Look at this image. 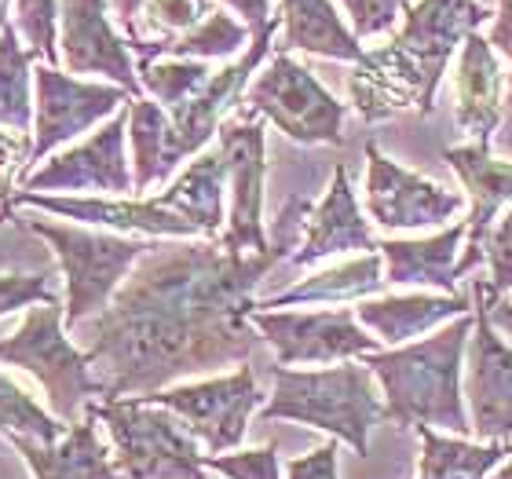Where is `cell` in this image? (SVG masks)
<instances>
[{
  "label": "cell",
  "instance_id": "1",
  "mask_svg": "<svg viewBox=\"0 0 512 479\" xmlns=\"http://www.w3.org/2000/svg\"><path fill=\"white\" fill-rule=\"evenodd\" d=\"M282 260L224 245H154L85 330V355L103 399L172 388L191 373L253 355V289Z\"/></svg>",
  "mask_w": 512,
  "mask_h": 479
},
{
  "label": "cell",
  "instance_id": "2",
  "mask_svg": "<svg viewBox=\"0 0 512 479\" xmlns=\"http://www.w3.org/2000/svg\"><path fill=\"white\" fill-rule=\"evenodd\" d=\"M469 315L443 326L436 337H421L392 352L366 355V370L384 384L388 417L403 428H447L454 436L472 432V417L461 399V355L469 348Z\"/></svg>",
  "mask_w": 512,
  "mask_h": 479
},
{
  "label": "cell",
  "instance_id": "3",
  "mask_svg": "<svg viewBox=\"0 0 512 479\" xmlns=\"http://www.w3.org/2000/svg\"><path fill=\"white\" fill-rule=\"evenodd\" d=\"M271 403L260 410V421H300L337 436L355 454H370V432L388 417L381 395L374 392V373L359 362L330 370H289L271 366Z\"/></svg>",
  "mask_w": 512,
  "mask_h": 479
},
{
  "label": "cell",
  "instance_id": "4",
  "mask_svg": "<svg viewBox=\"0 0 512 479\" xmlns=\"http://www.w3.org/2000/svg\"><path fill=\"white\" fill-rule=\"evenodd\" d=\"M0 362L19 366L41 384L55 417L77 425L85 417L92 395H99V381L92 373V359L70 344L63 333V308L41 304L30 308L22 326L11 337H0Z\"/></svg>",
  "mask_w": 512,
  "mask_h": 479
},
{
  "label": "cell",
  "instance_id": "5",
  "mask_svg": "<svg viewBox=\"0 0 512 479\" xmlns=\"http://www.w3.org/2000/svg\"><path fill=\"white\" fill-rule=\"evenodd\" d=\"M85 410L107 425L125 479H209L205 454L169 410L139 399H96Z\"/></svg>",
  "mask_w": 512,
  "mask_h": 479
},
{
  "label": "cell",
  "instance_id": "6",
  "mask_svg": "<svg viewBox=\"0 0 512 479\" xmlns=\"http://www.w3.org/2000/svg\"><path fill=\"white\" fill-rule=\"evenodd\" d=\"M33 235L44 238L59 256V267L66 275V330H77L88 315L110 308V297L118 293L132 264L154 249L150 242H132L118 235H99L85 227L48 224V220H22Z\"/></svg>",
  "mask_w": 512,
  "mask_h": 479
},
{
  "label": "cell",
  "instance_id": "7",
  "mask_svg": "<svg viewBox=\"0 0 512 479\" xmlns=\"http://www.w3.org/2000/svg\"><path fill=\"white\" fill-rule=\"evenodd\" d=\"M242 103H246L242 107L246 118H267L293 143H304V147L344 143V103H337L330 88H322V81L308 66L289 59V52H278L267 70L256 74Z\"/></svg>",
  "mask_w": 512,
  "mask_h": 479
},
{
  "label": "cell",
  "instance_id": "8",
  "mask_svg": "<svg viewBox=\"0 0 512 479\" xmlns=\"http://www.w3.org/2000/svg\"><path fill=\"white\" fill-rule=\"evenodd\" d=\"M139 403L161 406L169 414L187 421V432L194 439H202L213 454L238 447L246 439L249 417L260 406V388L249 366H238L227 377H213V381H194V384H172L161 392L136 395Z\"/></svg>",
  "mask_w": 512,
  "mask_h": 479
},
{
  "label": "cell",
  "instance_id": "9",
  "mask_svg": "<svg viewBox=\"0 0 512 479\" xmlns=\"http://www.w3.org/2000/svg\"><path fill=\"white\" fill-rule=\"evenodd\" d=\"M264 143V121L246 118L242 110L220 125V154L227 161V183H231V216H227V231L220 235L227 253L271 249L264 235Z\"/></svg>",
  "mask_w": 512,
  "mask_h": 479
},
{
  "label": "cell",
  "instance_id": "10",
  "mask_svg": "<svg viewBox=\"0 0 512 479\" xmlns=\"http://www.w3.org/2000/svg\"><path fill=\"white\" fill-rule=\"evenodd\" d=\"M264 341L275 348L278 366L293 362H348L377 352V337L366 333L355 311H253L249 315Z\"/></svg>",
  "mask_w": 512,
  "mask_h": 479
},
{
  "label": "cell",
  "instance_id": "11",
  "mask_svg": "<svg viewBox=\"0 0 512 479\" xmlns=\"http://www.w3.org/2000/svg\"><path fill=\"white\" fill-rule=\"evenodd\" d=\"M366 209L384 231H421L450 224L465 209V198L403 169L377 143H366Z\"/></svg>",
  "mask_w": 512,
  "mask_h": 479
},
{
  "label": "cell",
  "instance_id": "12",
  "mask_svg": "<svg viewBox=\"0 0 512 479\" xmlns=\"http://www.w3.org/2000/svg\"><path fill=\"white\" fill-rule=\"evenodd\" d=\"M487 15L491 11L480 0H417L406 8L403 26L388 41V48L425 81L428 103L436 99L439 77L447 74L458 41L465 44V37L480 30Z\"/></svg>",
  "mask_w": 512,
  "mask_h": 479
},
{
  "label": "cell",
  "instance_id": "13",
  "mask_svg": "<svg viewBox=\"0 0 512 479\" xmlns=\"http://www.w3.org/2000/svg\"><path fill=\"white\" fill-rule=\"evenodd\" d=\"M121 103H132L121 85H96L59 74L55 66H37V136L33 161H44L66 139H77L103 118H110Z\"/></svg>",
  "mask_w": 512,
  "mask_h": 479
},
{
  "label": "cell",
  "instance_id": "14",
  "mask_svg": "<svg viewBox=\"0 0 512 479\" xmlns=\"http://www.w3.org/2000/svg\"><path fill=\"white\" fill-rule=\"evenodd\" d=\"M125 132L128 114L92 132L85 143L55 154L44 169L22 180L26 194L41 191H99V194H128L132 191V172L125 161Z\"/></svg>",
  "mask_w": 512,
  "mask_h": 479
},
{
  "label": "cell",
  "instance_id": "15",
  "mask_svg": "<svg viewBox=\"0 0 512 479\" xmlns=\"http://www.w3.org/2000/svg\"><path fill=\"white\" fill-rule=\"evenodd\" d=\"M465 399H469L476 436L487 443H505L512 436V348L491 326V315L483 304L476 308V326L469 337Z\"/></svg>",
  "mask_w": 512,
  "mask_h": 479
},
{
  "label": "cell",
  "instance_id": "16",
  "mask_svg": "<svg viewBox=\"0 0 512 479\" xmlns=\"http://www.w3.org/2000/svg\"><path fill=\"white\" fill-rule=\"evenodd\" d=\"M107 8V0H59V55L70 74H103L139 99L136 66L110 26Z\"/></svg>",
  "mask_w": 512,
  "mask_h": 479
},
{
  "label": "cell",
  "instance_id": "17",
  "mask_svg": "<svg viewBox=\"0 0 512 479\" xmlns=\"http://www.w3.org/2000/svg\"><path fill=\"white\" fill-rule=\"evenodd\" d=\"M275 30L253 33V44H249V52L242 55L238 63L224 66L220 74H213V81H209L191 103H183L176 114H169V165L172 169H176L183 158H194V154L213 139V132H220L224 114L235 110L238 99L246 96L249 74H256V66L264 63V55L271 52Z\"/></svg>",
  "mask_w": 512,
  "mask_h": 479
},
{
  "label": "cell",
  "instance_id": "18",
  "mask_svg": "<svg viewBox=\"0 0 512 479\" xmlns=\"http://www.w3.org/2000/svg\"><path fill=\"white\" fill-rule=\"evenodd\" d=\"M443 158L461 176V183H465V191L472 198V213L465 220L469 224L465 253L458 260V275H469L472 267H480L483 253H487V242H491L498 213L512 202V161H498L487 143L450 147Z\"/></svg>",
  "mask_w": 512,
  "mask_h": 479
},
{
  "label": "cell",
  "instance_id": "19",
  "mask_svg": "<svg viewBox=\"0 0 512 479\" xmlns=\"http://www.w3.org/2000/svg\"><path fill=\"white\" fill-rule=\"evenodd\" d=\"M381 245L374 242V231L359 213V202H355L352 180H348V165L337 161L333 165V180L330 191L322 198L308 216V231H304V242L293 253V264L311 267L326 260V256H344V253H374Z\"/></svg>",
  "mask_w": 512,
  "mask_h": 479
},
{
  "label": "cell",
  "instance_id": "20",
  "mask_svg": "<svg viewBox=\"0 0 512 479\" xmlns=\"http://www.w3.org/2000/svg\"><path fill=\"white\" fill-rule=\"evenodd\" d=\"M15 205H33L44 213H55L63 220H77V224H96V227H114V231H139V235H158V238H194L202 235L191 220H183L180 213H172L158 202H110V198H52V194H26L15 191L11 209Z\"/></svg>",
  "mask_w": 512,
  "mask_h": 479
},
{
  "label": "cell",
  "instance_id": "21",
  "mask_svg": "<svg viewBox=\"0 0 512 479\" xmlns=\"http://www.w3.org/2000/svg\"><path fill=\"white\" fill-rule=\"evenodd\" d=\"M454 110L458 125L472 136V143H487L505 110V77L494 59V44L480 30L461 44L458 74H454Z\"/></svg>",
  "mask_w": 512,
  "mask_h": 479
},
{
  "label": "cell",
  "instance_id": "22",
  "mask_svg": "<svg viewBox=\"0 0 512 479\" xmlns=\"http://www.w3.org/2000/svg\"><path fill=\"white\" fill-rule=\"evenodd\" d=\"M8 443L22 454L33 479H125L118 465L110 461L103 439L96 436V417L88 414V410L52 447L19 436L8 439Z\"/></svg>",
  "mask_w": 512,
  "mask_h": 479
},
{
  "label": "cell",
  "instance_id": "23",
  "mask_svg": "<svg viewBox=\"0 0 512 479\" xmlns=\"http://www.w3.org/2000/svg\"><path fill=\"white\" fill-rule=\"evenodd\" d=\"M355 315L366 330L377 333V341L406 344L432 333L447 319L469 315V297L465 293H447V297H428V293H406V297H384V300H359Z\"/></svg>",
  "mask_w": 512,
  "mask_h": 479
},
{
  "label": "cell",
  "instance_id": "24",
  "mask_svg": "<svg viewBox=\"0 0 512 479\" xmlns=\"http://www.w3.org/2000/svg\"><path fill=\"white\" fill-rule=\"evenodd\" d=\"M469 235V224L443 227L432 238H392L381 242V256L388 264V282L395 286H436L454 293L458 286V249Z\"/></svg>",
  "mask_w": 512,
  "mask_h": 479
},
{
  "label": "cell",
  "instance_id": "25",
  "mask_svg": "<svg viewBox=\"0 0 512 479\" xmlns=\"http://www.w3.org/2000/svg\"><path fill=\"white\" fill-rule=\"evenodd\" d=\"M278 52H308L326 59L363 63L366 48L341 22L333 0H282V44Z\"/></svg>",
  "mask_w": 512,
  "mask_h": 479
},
{
  "label": "cell",
  "instance_id": "26",
  "mask_svg": "<svg viewBox=\"0 0 512 479\" xmlns=\"http://www.w3.org/2000/svg\"><path fill=\"white\" fill-rule=\"evenodd\" d=\"M224 187H227V161L220 150L213 154H198V158L183 169V176L161 194L158 205L180 213L191 220L202 235H220L224 220Z\"/></svg>",
  "mask_w": 512,
  "mask_h": 479
},
{
  "label": "cell",
  "instance_id": "27",
  "mask_svg": "<svg viewBox=\"0 0 512 479\" xmlns=\"http://www.w3.org/2000/svg\"><path fill=\"white\" fill-rule=\"evenodd\" d=\"M381 253H363L359 260H348L341 267H330V271H319V275L304 278L293 289L278 293L264 304V308H286V304H341V300H366L381 293L384 282L381 278Z\"/></svg>",
  "mask_w": 512,
  "mask_h": 479
},
{
  "label": "cell",
  "instance_id": "28",
  "mask_svg": "<svg viewBox=\"0 0 512 479\" xmlns=\"http://www.w3.org/2000/svg\"><path fill=\"white\" fill-rule=\"evenodd\" d=\"M421 436V465L417 479H487L512 454L509 443H469L447 439L436 428H417Z\"/></svg>",
  "mask_w": 512,
  "mask_h": 479
},
{
  "label": "cell",
  "instance_id": "29",
  "mask_svg": "<svg viewBox=\"0 0 512 479\" xmlns=\"http://www.w3.org/2000/svg\"><path fill=\"white\" fill-rule=\"evenodd\" d=\"M249 41V26L246 22H235L227 11L216 8L209 19L198 26V30L183 33L176 41H161V44H150V41H132L136 48L139 63H154L158 55H172V59H227V55L242 52Z\"/></svg>",
  "mask_w": 512,
  "mask_h": 479
},
{
  "label": "cell",
  "instance_id": "30",
  "mask_svg": "<svg viewBox=\"0 0 512 479\" xmlns=\"http://www.w3.org/2000/svg\"><path fill=\"white\" fill-rule=\"evenodd\" d=\"M128 136H132V161H136L132 187L136 194H147L154 183H161L172 172L169 114L150 99H132L128 103Z\"/></svg>",
  "mask_w": 512,
  "mask_h": 479
},
{
  "label": "cell",
  "instance_id": "31",
  "mask_svg": "<svg viewBox=\"0 0 512 479\" xmlns=\"http://www.w3.org/2000/svg\"><path fill=\"white\" fill-rule=\"evenodd\" d=\"M33 59L37 52L22 48L15 26L0 33V125L11 132H33Z\"/></svg>",
  "mask_w": 512,
  "mask_h": 479
},
{
  "label": "cell",
  "instance_id": "32",
  "mask_svg": "<svg viewBox=\"0 0 512 479\" xmlns=\"http://www.w3.org/2000/svg\"><path fill=\"white\" fill-rule=\"evenodd\" d=\"M213 81V70L202 59H154L139 63V85L158 99L165 114H176L183 103H191L205 85Z\"/></svg>",
  "mask_w": 512,
  "mask_h": 479
},
{
  "label": "cell",
  "instance_id": "33",
  "mask_svg": "<svg viewBox=\"0 0 512 479\" xmlns=\"http://www.w3.org/2000/svg\"><path fill=\"white\" fill-rule=\"evenodd\" d=\"M0 432L8 439H37L44 447H52V443H59L70 432V425H63L52 414H44L19 384L0 373Z\"/></svg>",
  "mask_w": 512,
  "mask_h": 479
},
{
  "label": "cell",
  "instance_id": "34",
  "mask_svg": "<svg viewBox=\"0 0 512 479\" xmlns=\"http://www.w3.org/2000/svg\"><path fill=\"white\" fill-rule=\"evenodd\" d=\"M213 11H216L213 0H147L136 19L132 41H139L143 33L154 37L150 44L176 41V37H183V33L198 30Z\"/></svg>",
  "mask_w": 512,
  "mask_h": 479
},
{
  "label": "cell",
  "instance_id": "35",
  "mask_svg": "<svg viewBox=\"0 0 512 479\" xmlns=\"http://www.w3.org/2000/svg\"><path fill=\"white\" fill-rule=\"evenodd\" d=\"M19 11V33L26 37L30 52H37V59H44L48 66L59 63V0H15Z\"/></svg>",
  "mask_w": 512,
  "mask_h": 479
},
{
  "label": "cell",
  "instance_id": "36",
  "mask_svg": "<svg viewBox=\"0 0 512 479\" xmlns=\"http://www.w3.org/2000/svg\"><path fill=\"white\" fill-rule=\"evenodd\" d=\"M33 165V136L30 132H0V220H8L15 180Z\"/></svg>",
  "mask_w": 512,
  "mask_h": 479
},
{
  "label": "cell",
  "instance_id": "37",
  "mask_svg": "<svg viewBox=\"0 0 512 479\" xmlns=\"http://www.w3.org/2000/svg\"><path fill=\"white\" fill-rule=\"evenodd\" d=\"M205 469L220 472L227 479H278V450L256 447L238 450V454H209Z\"/></svg>",
  "mask_w": 512,
  "mask_h": 479
},
{
  "label": "cell",
  "instance_id": "38",
  "mask_svg": "<svg viewBox=\"0 0 512 479\" xmlns=\"http://www.w3.org/2000/svg\"><path fill=\"white\" fill-rule=\"evenodd\" d=\"M59 304L52 293V271L41 275H0V315L26 308V304Z\"/></svg>",
  "mask_w": 512,
  "mask_h": 479
},
{
  "label": "cell",
  "instance_id": "39",
  "mask_svg": "<svg viewBox=\"0 0 512 479\" xmlns=\"http://www.w3.org/2000/svg\"><path fill=\"white\" fill-rule=\"evenodd\" d=\"M344 8L355 22V37H377L395 26L403 0H344Z\"/></svg>",
  "mask_w": 512,
  "mask_h": 479
},
{
  "label": "cell",
  "instance_id": "40",
  "mask_svg": "<svg viewBox=\"0 0 512 479\" xmlns=\"http://www.w3.org/2000/svg\"><path fill=\"white\" fill-rule=\"evenodd\" d=\"M487 260H491V282L494 297H502L512 289V209L502 216V224L491 231V242H487Z\"/></svg>",
  "mask_w": 512,
  "mask_h": 479
},
{
  "label": "cell",
  "instance_id": "41",
  "mask_svg": "<svg viewBox=\"0 0 512 479\" xmlns=\"http://www.w3.org/2000/svg\"><path fill=\"white\" fill-rule=\"evenodd\" d=\"M286 472L289 479H337V443L311 450L308 458H293Z\"/></svg>",
  "mask_w": 512,
  "mask_h": 479
},
{
  "label": "cell",
  "instance_id": "42",
  "mask_svg": "<svg viewBox=\"0 0 512 479\" xmlns=\"http://www.w3.org/2000/svg\"><path fill=\"white\" fill-rule=\"evenodd\" d=\"M472 293H476V300H480L483 308H487V315H491V326L498 333H502L505 341H512V300H502L494 297V289L483 282V278H476V286H472Z\"/></svg>",
  "mask_w": 512,
  "mask_h": 479
},
{
  "label": "cell",
  "instance_id": "43",
  "mask_svg": "<svg viewBox=\"0 0 512 479\" xmlns=\"http://www.w3.org/2000/svg\"><path fill=\"white\" fill-rule=\"evenodd\" d=\"M227 8H235L242 19H246V26L253 33H264V30H275L278 19L271 15V0H224Z\"/></svg>",
  "mask_w": 512,
  "mask_h": 479
},
{
  "label": "cell",
  "instance_id": "44",
  "mask_svg": "<svg viewBox=\"0 0 512 479\" xmlns=\"http://www.w3.org/2000/svg\"><path fill=\"white\" fill-rule=\"evenodd\" d=\"M487 41L498 44L505 52V59L512 63V0H502V11H498V19H494ZM505 103H512V88H509V96H505Z\"/></svg>",
  "mask_w": 512,
  "mask_h": 479
},
{
  "label": "cell",
  "instance_id": "45",
  "mask_svg": "<svg viewBox=\"0 0 512 479\" xmlns=\"http://www.w3.org/2000/svg\"><path fill=\"white\" fill-rule=\"evenodd\" d=\"M107 4L114 8V15L121 19V26L132 33V30H136L139 11H143V4H147V0H107Z\"/></svg>",
  "mask_w": 512,
  "mask_h": 479
},
{
  "label": "cell",
  "instance_id": "46",
  "mask_svg": "<svg viewBox=\"0 0 512 479\" xmlns=\"http://www.w3.org/2000/svg\"><path fill=\"white\" fill-rule=\"evenodd\" d=\"M19 450H11L4 439H0V479H26V472H22L19 465Z\"/></svg>",
  "mask_w": 512,
  "mask_h": 479
},
{
  "label": "cell",
  "instance_id": "47",
  "mask_svg": "<svg viewBox=\"0 0 512 479\" xmlns=\"http://www.w3.org/2000/svg\"><path fill=\"white\" fill-rule=\"evenodd\" d=\"M8 4L11 0H0V33L8 30Z\"/></svg>",
  "mask_w": 512,
  "mask_h": 479
},
{
  "label": "cell",
  "instance_id": "48",
  "mask_svg": "<svg viewBox=\"0 0 512 479\" xmlns=\"http://www.w3.org/2000/svg\"><path fill=\"white\" fill-rule=\"evenodd\" d=\"M494 479H512V454H509V461H505L502 469L494 472Z\"/></svg>",
  "mask_w": 512,
  "mask_h": 479
}]
</instances>
